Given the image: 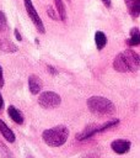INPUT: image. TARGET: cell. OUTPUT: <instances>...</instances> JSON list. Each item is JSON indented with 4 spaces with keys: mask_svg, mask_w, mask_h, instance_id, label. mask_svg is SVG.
I'll list each match as a JSON object with an SVG mask.
<instances>
[{
    "mask_svg": "<svg viewBox=\"0 0 140 158\" xmlns=\"http://www.w3.org/2000/svg\"><path fill=\"white\" fill-rule=\"evenodd\" d=\"M139 64H140L139 54L131 49H126L117 54L113 62V68L119 73L136 72L139 69Z\"/></svg>",
    "mask_w": 140,
    "mask_h": 158,
    "instance_id": "cell-1",
    "label": "cell"
},
{
    "mask_svg": "<svg viewBox=\"0 0 140 158\" xmlns=\"http://www.w3.org/2000/svg\"><path fill=\"white\" fill-rule=\"evenodd\" d=\"M69 137V128L64 125H58L55 127L48 128L43 131L42 138L50 147H60L63 146Z\"/></svg>",
    "mask_w": 140,
    "mask_h": 158,
    "instance_id": "cell-2",
    "label": "cell"
},
{
    "mask_svg": "<svg viewBox=\"0 0 140 158\" xmlns=\"http://www.w3.org/2000/svg\"><path fill=\"white\" fill-rule=\"evenodd\" d=\"M87 106L91 112L97 115H112L115 112L114 104L107 98L102 96H91L87 100Z\"/></svg>",
    "mask_w": 140,
    "mask_h": 158,
    "instance_id": "cell-3",
    "label": "cell"
},
{
    "mask_svg": "<svg viewBox=\"0 0 140 158\" xmlns=\"http://www.w3.org/2000/svg\"><path fill=\"white\" fill-rule=\"evenodd\" d=\"M61 102L59 94L54 91H43L38 98V104L44 109H54L58 107Z\"/></svg>",
    "mask_w": 140,
    "mask_h": 158,
    "instance_id": "cell-4",
    "label": "cell"
},
{
    "mask_svg": "<svg viewBox=\"0 0 140 158\" xmlns=\"http://www.w3.org/2000/svg\"><path fill=\"white\" fill-rule=\"evenodd\" d=\"M25 7H26V10H27V14H28L29 19L32 20V22H33L34 26L37 27V30H38L41 33H44V32H45V28H44V26H43V22H42V20H41L39 15H38V12L36 11V9H34L32 1H31V0H25Z\"/></svg>",
    "mask_w": 140,
    "mask_h": 158,
    "instance_id": "cell-5",
    "label": "cell"
},
{
    "mask_svg": "<svg viewBox=\"0 0 140 158\" xmlns=\"http://www.w3.org/2000/svg\"><path fill=\"white\" fill-rule=\"evenodd\" d=\"M101 131H104V130H103V125L97 126V125L91 123V125H88L87 127H85V128L76 136V138H77L79 141H82V139H86V138H88V137H91V136H93L95 133L101 132Z\"/></svg>",
    "mask_w": 140,
    "mask_h": 158,
    "instance_id": "cell-6",
    "label": "cell"
},
{
    "mask_svg": "<svg viewBox=\"0 0 140 158\" xmlns=\"http://www.w3.org/2000/svg\"><path fill=\"white\" fill-rule=\"evenodd\" d=\"M111 147L117 154H125L130 149V141H128V139H115L111 143Z\"/></svg>",
    "mask_w": 140,
    "mask_h": 158,
    "instance_id": "cell-7",
    "label": "cell"
},
{
    "mask_svg": "<svg viewBox=\"0 0 140 158\" xmlns=\"http://www.w3.org/2000/svg\"><path fill=\"white\" fill-rule=\"evenodd\" d=\"M42 86H43V84H42V80H41L39 77H37L34 74L29 75V78H28V88H29V91L32 94H34V95L38 94L41 91Z\"/></svg>",
    "mask_w": 140,
    "mask_h": 158,
    "instance_id": "cell-8",
    "label": "cell"
},
{
    "mask_svg": "<svg viewBox=\"0 0 140 158\" xmlns=\"http://www.w3.org/2000/svg\"><path fill=\"white\" fill-rule=\"evenodd\" d=\"M0 133L4 136V138L7 142H14L15 141V133L2 120H0Z\"/></svg>",
    "mask_w": 140,
    "mask_h": 158,
    "instance_id": "cell-9",
    "label": "cell"
},
{
    "mask_svg": "<svg viewBox=\"0 0 140 158\" xmlns=\"http://www.w3.org/2000/svg\"><path fill=\"white\" fill-rule=\"evenodd\" d=\"M7 114H9V116L11 117V120L12 121H15L16 123H23V116H22V114H21V111L17 109V107H15L14 105H10L9 107H7Z\"/></svg>",
    "mask_w": 140,
    "mask_h": 158,
    "instance_id": "cell-10",
    "label": "cell"
},
{
    "mask_svg": "<svg viewBox=\"0 0 140 158\" xmlns=\"http://www.w3.org/2000/svg\"><path fill=\"white\" fill-rule=\"evenodd\" d=\"M95 42H96V46H97V49H103L106 43H107V36L104 35V32L102 31H97L95 33Z\"/></svg>",
    "mask_w": 140,
    "mask_h": 158,
    "instance_id": "cell-11",
    "label": "cell"
},
{
    "mask_svg": "<svg viewBox=\"0 0 140 158\" xmlns=\"http://www.w3.org/2000/svg\"><path fill=\"white\" fill-rule=\"evenodd\" d=\"M0 49L2 52H6V53H11V52H16L17 51V47L10 42L9 40H5V38H0Z\"/></svg>",
    "mask_w": 140,
    "mask_h": 158,
    "instance_id": "cell-12",
    "label": "cell"
},
{
    "mask_svg": "<svg viewBox=\"0 0 140 158\" xmlns=\"http://www.w3.org/2000/svg\"><path fill=\"white\" fill-rule=\"evenodd\" d=\"M126 43L129 46H139V43H140V32H139V28L138 27L131 28V31H130V38L126 41Z\"/></svg>",
    "mask_w": 140,
    "mask_h": 158,
    "instance_id": "cell-13",
    "label": "cell"
},
{
    "mask_svg": "<svg viewBox=\"0 0 140 158\" xmlns=\"http://www.w3.org/2000/svg\"><path fill=\"white\" fill-rule=\"evenodd\" d=\"M128 7L130 10V14L133 19H136L140 14V0H133L131 2L128 4Z\"/></svg>",
    "mask_w": 140,
    "mask_h": 158,
    "instance_id": "cell-14",
    "label": "cell"
},
{
    "mask_svg": "<svg viewBox=\"0 0 140 158\" xmlns=\"http://www.w3.org/2000/svg\"><path fill=\"white\" fill-rule=\"evenodd\" d=\"M54 5H55V9L58 10V14H59V17L61 21H65L66 19V11H65V5L63 2V0H54Z\"/></svg>",
    "mask_w": 140,
    "mask_h": 158,
    "instance_id": "cell-15",
    "label": "cell"
},
{
    "mask_svg": "<svg viewBox=\"0 0 140 158\" xmlns=\"http://www.w3.org/2000/svg\"><path fill=\"white\" fill-rule=\"evenodd\" d=\"M0 157L1 158H14L11 151L6 147L5 143H2V141H0Z\"/></svg>",
    "mask_w": 140,
    "mask_h": 158,
    "instance_id": "cell-16",
    "label": "cell"
},
{
    "mask_svg": "<svg viewBox=\"0 0 140 158\" xmlns=\"http://www.w3.org/2000/svg\"><path fill=\"white\" fill-rule=\"evenodd\" d=\"M7 30V21H6V16L5 14L0 10V33L5 32Z\"/></svg>",
    "mask_w": 140,
    "mask_h": 158,
    "instance_id": "cell-17",
    "label": "cell"
},
{
    "mask_svg": "<svg viewBox=\"0 0 140 158\" xmlns=\"http://www.w3.org/2000/svg\"><path fill=\"white\" fill-rule=\"evenodd\" d=\"M47 11H48V15H49V17H50V19H53V20H58V16L55 15V12H54V10H53V7H52V6H48Z\"/></svg>",
    "mask_w": 140,
    "mask_h": 158,
    "instance_id": "cell-18",
    "label": "cell"
},
{
    "mask_svg": "<svg viewBox=\"0 0 140 158\" xmlns=\"http://www.w3.org/2000/svg\"><path fill=\"white\" fill-rule=\"evenodd\" d=\"M4 86V75H2V68L0 65V88Z\"/></svg>",
    "mask_w": 140,
    "mask_h": 158,
    "instance_id": "cell-19",
    "label": "cell"
},
{
    "mask_svg": "<svg viewBox=\"0 0 140 158\" xmlns=\"http://www.w3.org/2000/svg\"><path fill=\"white\" fill-rule=\"evenodd\" d=\"M47 68H48V70L50 72V74H52V75H56V74H58V72H56V69H54V68H53L52 65H48Z\"/></svg>",
    "mask_w": 140,
    "mask_h": 158,
    "instance_id": "cell-20",
    "label": "cell"
},
{
    "mask_svg": "<svg viewBox=\"0 0 140 158\" xmlns=\"http://www.w3.org/2000/svg\"><path fill=\"white\" fill-rule=\"evenodd\" d=\"M14 35H15V37L17 38V41H22V37H21V35H20V32H18L17 30L14 31Z\"/></svg>",
    "mask_w": 140,
    "mask_h": 158,
    "instance_id": "cell-21",
    "label": "cell"
},
{
    "mask_svg": "<svg viewBox=\"0 0 140 158\" xmlns=\"http://www.w3.org/2000/svg\"><path fill=\"white\" fill-rule=\"evenodd\" d=\"M102 2H103V4H104L107 7H108V9H109V7H111V5H112L111 0H102Z\"/></svg>",
    "mask_w": 140,
    "mask_h": 158,
    "instance_id": "cell-22",
    "label": "cell"
},
{
    "mask_svg": "<svg viewBox=\"0 0 140 158\" xmlns=\"http://www.w3.org/2000/svg\"><path fill=\"white\" fill-rule=\"evenodd\" d=\"M2 106H4V100H2V96H1V94H0V111H1Z\"/></svg>",
    "mask_w": 140,
    "mask_h": 158,
    "instance_id": "cell-23",
    "label": "cell"
},
{
    "mask_svg": "<svg viewBox=\"0 0 140 158\" xmlns=\"http://www.w3.org/2000/svg\"><path fill=\"white\" fill-rule=\"evenodd\" d=\"M131 1H133V0H126V2H128V4H129V2H131Z\"/></svg>",
    "mask_w": 140,
    "mask_h": 158,
    "instance_id": "cell-24",
    "label": "cell"
}]
</instances>
